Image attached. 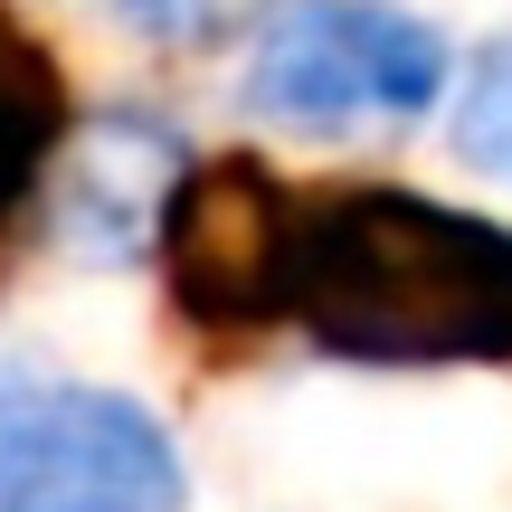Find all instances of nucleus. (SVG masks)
Returning a JSON list of instances; mask_svg holds the SVG:
<instances>
[{"label": "nucleus", "mask_w": 512, "mask_h": 512, "mask_svg": "<svg viewBox=\"0 0 512 512\" xmlns=\"http://www.w3.org/2000/svg\"><path fill=\"white\" fill-rule=\"evenodd\" d=\"M48 171L67 181L57 228L86 256H133L143 238H162V209H171V190H181L190 152L171 143L162 124H143V114H105V124H86L76 143H57Z\"/></svg>", "instance_id": "obj_5"}, {"label": "nucleus", "mask_w": 512, "mask_h": 512, "mask_svg": "<svg viewBox=\"0 0 512 512\" xmlns=\"http://www.w3.org/2000/svg\"><path fill=\"white\" fill-rule=\"evenodd\" d=\"M294 238H304V200L275 181L247 152H219V162H190L181 190L162 209V275L171 304L209 332H266L285 323L294 294Z\"/></svg>", "instance_id": "obj_4"}, {"label": "nucleus", "mask_w": 512, "mask_h": 512, "mask_svg": "<svg viewBox=\"0 0 512 512\" xmlns=\"http://www.w3.org/2000/svg\"><path fill=\"white\" fill-rule=\"evenodd\" d=\"M456 152L494 181H512V29L494 48H475V67L456 86Z\"/></svg>", "instance_id": "obj_7"}, {"label": "nucleus", "mask_w": 512, "mask_h": 512, "mask_svg": "<svg viewBox=\"0 0 512 512\" xmlns=\"http://www.w3.org/2000/svg\"><path fill=\"white\" fill-rule=\"evenodd\" d=\"M114 10H124V19H133L143 38H171V48H200V38L238 29V10H247V0H114Z\"/></svg>", "instance_id": "obj_8"}, {"label": "nucleus", "mask_w": 512, "mask_h": 512, "mask_svg": "<svg viewBox=\"0 0 512 512\" xmlns=\"http://www.w3.org/2000/svg\"><path fill=\"white\" fill-rule=\"evenodd\" d=\"M285 323H304L313 351L370 370L512 361V228L389 181L323 190L304 200Z\"/></svg>", "instance_id": "obj_1"}, {"label": "nucleus", "mask_w": 512, "mask_h": 512, "mask_svg": "<svg viewBox=\"0 0 512 512\" xmlns=\"http://www.w3.org/2000/svg\"><path fill=\"white\" fill-rule=\"evenodd\" d=\"M446 95V38L399 0H294L247 48V114L275 133L351 143L399 133Z\"/></svg>", "instance_id": "obj_2"}, {"label": "nucleus", "mask_w": 512, "mask_h": 512, "mask_svg": "<svg viewBox=\"0 0 512 512\" xmlns=\"http://www.w3.org/2000/svg\"><path fill=\"white\" fill-rule=\"evenodd\" d=\"M190 475L143 399L0 370V512H181Z\"/></svg>", "instance_id": "obj_3"}, {"label": "nucleus", "mask_w": 512, "mask_h": 512, "mask_svg": "<svg viewBox=\"0 0 512 512\" xmlns=\"http://www.w3.org/2000/svg\"><path fill=\"white\" fill-rule=\"evenodd\" d=\"M57 143H67V76L29 38V19L0 0V219L48 181Z\"/></svg>", "instance_id": "obj_6"}]
</instances>
